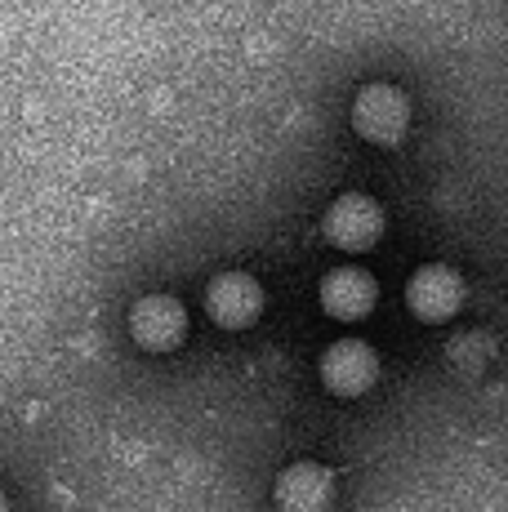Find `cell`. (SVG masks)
Segmentation results:
<instances>
[{
  "label": "cell",
  "instance_id": "cell-5",
  "mask_svg": "<svg viewBox=\"0 0 508 512\" xmlns=\"http://www.w3.org/2000/svg\"><path fill=\"white\" fill-rule=\"evenodd\" d=\"M459 303H464V277L455 268H446V263H428L406 281V308L428 326L451 321Z\"/></svg>",
  "mask_w": 508,
  "mask_h": 512
},
{
  "label": "cell",
  "instance_id": "cell-7",
  "mask_svg": "<svg viewBox=\"0 0 508 512\" xmlns=\"http://www.w3.org/2000/svg\"><path fill=\"white\" fill-rule=\"evenodd\" d=\"M379 303V285L361 268H335L321 281V312L335 321H361Z\"/></svg>",
  "mask_w": 508,
  "mask_h": 512
},
{
  "label": "cell",
  "instance_id": "cell-3",
  "mask_svg": "<svg viewBox=\"0 0 508 512\" xmlns=\"http://www.w3.org/2000/svg\"><path fill=\"white\" fill-rule=\"evenodd\" d=\"M130 334L143 352H174L188 339V312L170 294H148L130 308Z\"/></svg>",
  "mask_w": 508,
  "mask_h": 512
},
{
  "label": "cell",
  "instance_id": "cell-1",
  "mask_svg": "<svg viewBox=\"0 0 508 512\" xmlns=\"http://www.w3.org/2000/svg\"><path fill=\"white\" fill-rule=\"evenodd\" d=\"M353 130L375 147H397L410 130V98L397 85H366V90H357Z\"/></svg>",
  "mask_w": 508,
  "mask_h": 512
},
{
  "label": "cell",
  "instance_id": "cell-6",
  "mask_svg": "<svg viewBox=\"0 0 508 512\" xmlns=\"http://www.w3.org/2000/svg\"><path fill=\"white\" fill-rule=\"evenodd\" d=\"M384 236V210L370 196L348 192L326 210V241L348 254H361Z\"/></svg>",
  "mask_w": 508,
  "mask_h": 512
},
{
  "label": "cell",
  "instance_id": "cell-9",
  "mask_svg": "<svg viewBox=\"0 0 508 512\" xmlns=\"http://www.w3.org/2000/svg\"><path fill=\"white\" fill-rule=\"evenodd\" d=\"M0 508H5V495H0Z\"/></svg>",
  "mask_w": 508,
  "mask_h": 512
},
{
  "label": "cell",
  "instance_id": "cell-4",
  "mask_svg": "<svg viewBox=\"0 0 508 512\" xmlns=\"http://www.w3.org/2000/svg\"><path fill=\"white\" fill-rule=\"evenodd\" d=\"M375 379H379V357L370 343L339 339L321 352V383L335 397H361V392L375 388Z\"/></svg>",
  "mask_w": 508,
  "mask_h": 512
},
{
  "label": "cell",
  "instance_id": "cell-8",
  "mask_svg": "<svg viewBox=\"0 0 508 512\" xmlns=\"http://www.w3.org/2000/svg\"><path fill=\"white\" fill-rule=\"evenodd\" d=\"M335 499V472L321 464H290L277 477V504L295 508V512H312V508H330Z\"/></svg>",
  "mask_w": 508,
  "mask_h": 512
},
{
  "label": "cell",
  "instance_id": "cell-2",
  "mask_svg": "<svg viewBox=\"0 0 508 512\" xmlns=\"http://www.w3.org/2000/svg\"><path fill=\"white\" fill-rule=\"evenodd\" d=\"M263 285L250 272H219L205 285V312H210L214 326L223 330H246L263 317Z\"/></svg>",
  "mask_w": 508,
  "mask_h": 512
}]
</instances>
